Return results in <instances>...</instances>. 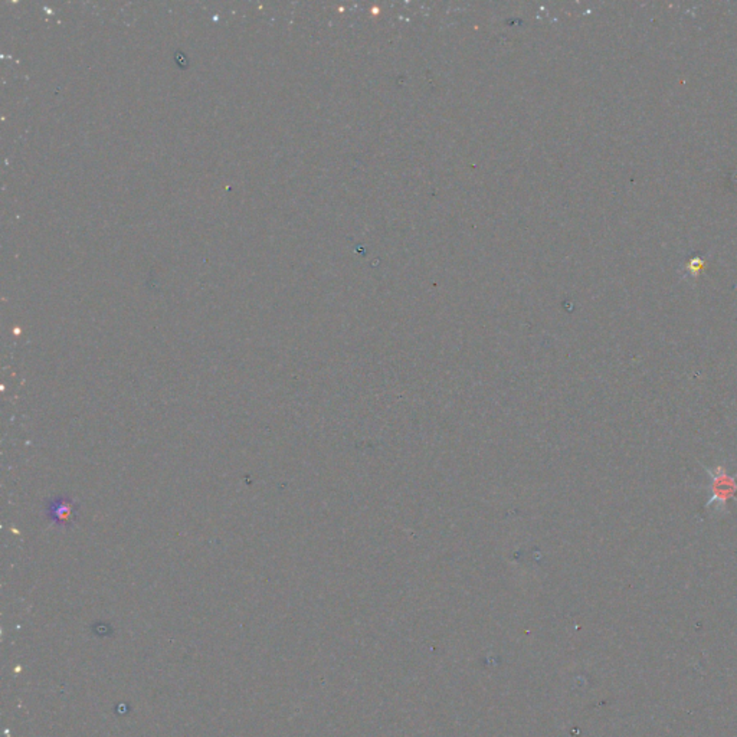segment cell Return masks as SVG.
Returning a JSON list of instances; mask_svg holds the SVG:
<instances>
[{
    "mask_svg": "<svg viewBox=\"0 0 737 737\" xmlns=\"http://www.w3.org/2000/svg\"><path fill=\"white\" fill-rule=\"evenodd\" d=\"M709 475V500L706 509L716 514H726L728 503L737 499V472L730 474L724 464L704 467Z\"/></svg>",
    "mask_w": 737,
    "mask_h": 737,
    "instance_id": "cell-1",
    "label": "cell"
},
{
    "mask_svg": "<svg viewBox=\"0 0 737 737\" xmlns=\"http://www.w3.org/2000/svg\"><path fill=\"white\" fill-rule=\"evenodd\" d=\"M71 513H72V510H71V506H70V504H61V507H58V509L55 510V514H57V517H58L60 520H65V519H68V517L71 516Z\"/></svg>",
    "mask_w": 737,
    "mask_h": 737,
    "instance_id": "cell-2",
    "label": "cell"
}]
</instances>
